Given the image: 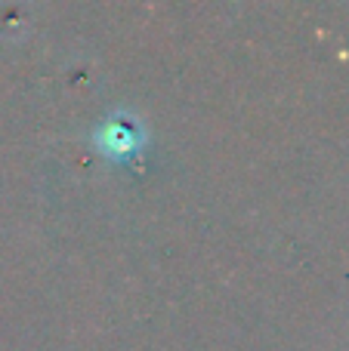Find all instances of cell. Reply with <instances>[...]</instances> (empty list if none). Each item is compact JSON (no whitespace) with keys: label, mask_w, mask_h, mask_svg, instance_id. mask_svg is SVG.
Listing matches in <instances>:
<instances>
[{"label":"cell","mask_w":349,"mask_h":351,"mask_svg":"<svg viewBox=\"0 0 349 351\" xmlns=\"http://www.w3.org/2000/svg\"><path fill=\"white\" fill-rule=\"evenodd\" d=\"M139 142H142V136L133 123L109 121L102 130H99V145H102V152H109V154H130Z\"/></svg>","instance_id":"obj_1"}]
</instances>
